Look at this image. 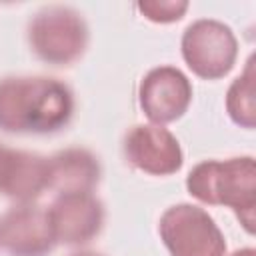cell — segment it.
Here are the masks:
<instances>
[{"label": "cell", "mask_w": 256, "mask_h": 256, "mask_svg": "<svg viewBox=\"0 0 256 256\" xmlns=\"http://www.w3.org/2000/svg\"><path fill=\"white\" fill-rule=\"evenodd\" d=\"M70 256H102V254L92 252V250H84V252H74V254H70Z\"/></svg>", "instance_id": "15"}, {"label": "cell", "mask_w": 256, "mask_h": 256, "mask_svg": "<svg viewBox=\"0 0 256 256\" xmlns=\"http://www.w3.org/2000/svg\"><path fill=\"white\" fill-rule=\"evenodd\" d=\"M186 66L202 80H220L236 64L238 40L232 28L214 18L192 22L180 40Z\"/></svg>", "instance_id": "5"}, {"label": "cell", "mask_w": 256, "mask_h": 256, "mask_svg": "<svg viewBox=\"0 0 256 256\" xmlns=\"http://www.w3.org/2000/svg\"><path fill=\"white\" fill-rule=\"evenodd\" d=\"M128 164L150 176H170L182 168L184 154L178 138L158 124H136L124 136Z\"/></svg>", "instance_id": "7"}, {"label": "cell", "mask_w": 256, "mask_h": 256, "mask_svg": "<svg viewBox=\"0 0 256 256\" xmlns=\"http://www.w3.org/2000/svg\"><path fill=\"white\" fill-rule=\"evenodd\" d=\"M0 246L10 256H46L56 246L48 208L32 202L12 206L0 218Z\"/></svg>", "instance_id": "8"}, {"label": "cell", "mask_w": 256, "mask_h": 256, "mask_svg": "<svg viewBox=\"0 0 256 256\" xmlns=\"http://www.w3.org/2000/svg\"><path fill=\"white\" fill-rule=\"evenodd\" d=\"M192 102V84L176 66L152 68L138 86V104L150 124H170L182 118Z\"/></svg>", "instance_id": "6"}, {"label": "cell", "mask_w": 256, "mask_h": 256, "mask_svg": "<svg viewBox=\"0 0 256 256\" xmlns=\"http://www.w3.org/2000/svg\"><path fill=\"white\" fill-rule=\"evenodd\" d=\"M48 188L58 194L92 192L100 182V162L86 148H66L48 158Z\"/></svg>", "instance_id": "11"}, {"label": "cell", "mask_w": 256, "mask_h": 256, "mask_svg": "<svg viewBox=\"0 0 256 256\" xmlns=\"http://www.w3.org/2000/svg\"><path fill=\"white\" fill-rule=\"evenodd\" d=\"M50 182L48 158L0 144V194L18 204L38 198Z\"/></svg>", "instance_id": "10"}, {"label": "cell", "mask_w": 256, "mask_h": 256, "mask_svg": "<svg viewBox=\"0 0 256 256\" xmlns=\"http://www.w3.org/2000/svg\"><path fill=\"white\" fill-rule=\"evenodd\" d=\"M256 74H254V56L248 58L244 72L230 84L226 92V112L230 120L246 130L256 126Z\"/></svg>", "instance_id": "12"}, {"label": "cell", "mask_w": 256, "mask_h": 256, "mask_svg": "<svg viewBox=\"0 0 256 256\" xmlns=\"http://www.w3.org/2000/svg\"><path fill=\"white\" fill-rule=\"evenodd\" d=\"M56 242L82 246L94 240L104 226V206L92 192L58 194L48 208Z\"/></svg>", "instance_id": "9"}, {"label": "cell", "mask_w": 256, "mask_h": 256, "mask_svg": "<svg viewBox=\"0 0 256 256\" xmlns=\"http://www.w3.org/2000/svg\"><path fill=\"white\" fill-rule=\"evenodd\" d=\"M30 50L46 64L68 66L88 46V26L80 12L68 6H46L28 22Z\"/></svg>", "instance_id": "3"}, {"label": "cell", "mask_w": 256, "mask_h": 256, "mask_svg": "<svg viewBox=\"0 0 256 256\" xmlns=\"http://www.w3.org/2000/svg\"><path fill=\"white\" fill-rule=\"evenodd\" d=\"M74 114L70 88L46 76H8L0 80V130L10 134H52Z\"/></svg>", "instance_id": "1"}, {"label": "cell", "mask_w": 256, "mask_h": 256, "mask_svg": "<svg viewBox=\"0 0 256 256\" xmlns=\"http://www.w3.org/2000/svg\"><path fill=\"white\" fill-rule=\"evenodd\" d=\"M230 256H256V250L254 248H240V250H234Z\"/></svg>", "instance_id": "14"}, {"label": "cell", "mask_w": 256, "mask_h": 256, "mask_svg": "<svg viewBox=\"0 0 256 256\" xmlns=\"http://www.w3.org/2000/svg\"><path fill=\"white\" fill-rule=\"evenodd\" d=\"M138 12L156 24H172L178 22L186 10L190 8L188 2H178V0H142L136 4Z\"/></svg>", "instance_id": "13"}, {"label": "cell", "mask_w": 256, "mask_h": 256, "mask_svg": "<svg viewBox=\"0 0 256 256\" xmlns=\"http://www.w3.org/2000/svg\"><path fill=\"white\" fill-rule=\"evenodd\" d=\"M158 234L170 256H226V240L214 218L200 206L174 204L164 210Z\"/></svg>", "instance_id": "4"}, {"label": "cell", "mask_w": 256, "mask_h": 256, "mask_svg": "<svg viewBox=\"0 0 256 256\" xmlns=\"http://www.w3.org/2000/svg\"><path fill=\"white\" fill-rule=\"evenodd\" d=\"M186 190L192 198L210 206H228L248 234L256 222V164L252 156L228 160H204L186 176Z\"/></svg>", "instance_id": "2"}]
</instances>
